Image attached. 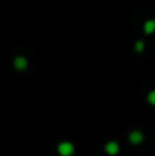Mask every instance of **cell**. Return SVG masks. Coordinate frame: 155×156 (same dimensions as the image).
<instances>
[{"label":"cell","mask_w":155,"mask_h":156,"mask_svg":"<svg viewBox=\"0 0 155 156\" xmlns=\"http://www.w3.org/2000/svg\"><path fill=\"white\" fill-rule=\"evenodd\" d=\"M56 149H58V154L62 156H71L76 152V147L70 141H62V143H59Z\"/></svg>","instance_id":"6da1fadb"},{"label":"cell","mask_w":155,"mask_h":156,"mask_svg":"<svg viewBox=\"0 0 155 156\" xmlns=\"http://www.w3.org/2000/svg\"><path fill=\"white\" fill-rule=\"evenodd\" d=\"M13 65H14V67H15V70L23 71L27 69V59L25 56H16L15 59H14Z\"/></svg>","instance_id":"277c9868"},{"label":"cell","mask_w":155,"mask_h":156,"mask_svg":"<svg viewBox=\"0 0 155 156\" xmlns=\"http://www.w3.org/2000/svg\"><path fill=\"white\" fill-rule=\"evenodd\" d=\"M143 32L148 36L153 34L155 32V19H147V21L144 22V25H143Z\"/></svg>","instance_id":"5b68a950"},{"label":"cell","mask_w":155,"mask_h":156,"mask_svg":"<svg viewBox=\"0 0 155 156\" xmlns=\"http://www.w3.org/2000/svg\"><path fill=\"white\" fill-rule=\"evenodd\" d=\"M104 151L107 155L110 156H115L120 152V145H118L117 141H109V143L104 145Z\"/></svg>","instance_id":"3957f363"},{"label":"cell","mask_w":155,"mask_h":156,"mask_svg":"<svg viewBox=\"0 0 155 156\" xmlns=\"http://www.w3.org/2000/svg\"><path fill=\"white\" fill-rule=\"evenodd\" d=\"M147 101L150 103L151 105H155V89L154 90H151L150 93L147 94Z\"/></svg>","instance_id":"52a82bcc"},{"label":"cell","mask_w":155,"mask_h":156,"mask_svg":"<svg viewBox=\"0 0 155 156\" xmlns=\"http://www.w3.org/2000/svg\"><path fill=\"white\" fill-rule=\"evenodd\" d=\"M128 140L132 145H139V144H142L143 140H144V134H143L140 130H133V132L129 133Z\"/></svg>","instance_id":"7a4b0ae2"},{"label":"cell","mask_w":155,"mask_h":156,"mask_svg":"<svg viewBox=\"0 0 155 156\" xmlns=\"http://www.w3.org/2000/svg\"><path fill=\"white\" fill-rule=\"evenodd\" d=\"M144 47H146V43L143 40H137L136 43H135V51L136 52H143L144 51Z\"/></svg>","instance_id":"8992f818"}]
</instances>
